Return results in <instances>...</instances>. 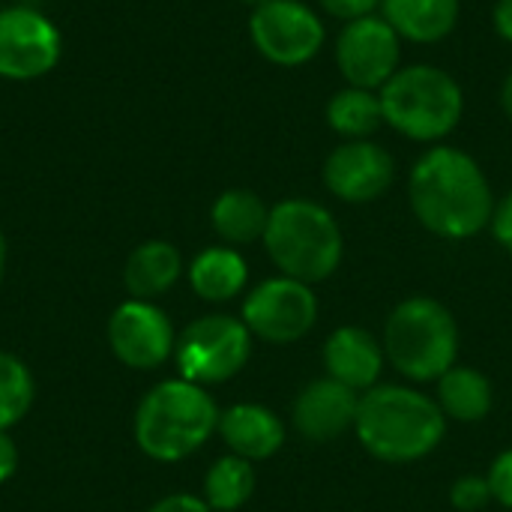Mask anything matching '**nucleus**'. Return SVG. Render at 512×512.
<instances>
[{
    "label": "nucleus",
    "mask_w": 512,
    "mask_h": 512,
    "mask_svg": "<svg viewBox=\"0 0 512 512\" xmlns=\"http://www.w3.org/2000/svg\"><path fill=\"white\" fill-rule=\"evenodd\" d=\"M408 201L420 225L444 240H468L489 228L495 195L480 162L453 147L432 144L408 174Z\"/></svg>",
    "instance_id": "obj_1"
},
{
    "label": "nucleus",
    "mask_w": 512,
    "mask_h": 512,
    "mask_svg": "<svg viewBox=\"0 0 512 512\" xmlns=\"http://www.w3.org/2000/svg\"><path fill=\"white\" fill-rule=\"evenodd\" d=\"M357 438L381 462L405 465L429 456L444 438V411L408 387H372L357 408Z\"/></svg>",
    "instance_id": "obj_2"
},
{
    "label": "nucleus",
    "mask_w": 512,
    "mask_h": 512,
    "mask_svg": "<svg viewBox=\"0 0 512 512\" xmlns=\"http://www.w3.org/2000/svg\"><path fill=\"white\" fill-rule=\"evenodd\" d=\"M264 249L282 276L315 285L339 270L345 237L324 204L312 198H285L270 207Z\"/></svg>",
    "instance_id": "obj_3"
},
{
    "label": "nucleus",
    "mask_w": 512,
    "mask_h": 512,
    "mask_svg": "<svg viewBox=\"0 0 512 512\" xmlns=\"http://www.w3.org/2000/svg\"><path fill=\"white\" fill-rule=\"evenodd\" d=\"M384 123L408 141L444 144L465 117L462 84L435 63L399 66V72L378 90Z\"/></svg>",
    "instance_id": "obj_4"
},
{
    "label": "nucleus",
    "mask_w": 512,
    "mask_h": 512,
    "mask_svg": "<svg viewBox=\"0 0 512 512\" xmlns=\"http://www.w3.org/2000/svg\"><path fill=\"white\" fill-rule=\"evenodd\" d=\"M219 429L213 396L183 378L156 384L135 411V441L156 462H180Z\"/></svg>",
    "instance_id": "obj_5"
},
{
    "label": "nucleus",
    "mask_w": 512,
    "mask_h": 512,
    "mask_svg": "<svg viewBox=\"0 0 512 512\" xmlns=\"http://www.w3.org/2000/svg\"><path fill=\"white\" fill-rule=\"evenodd\" d=\"M384 357L411 381H438L456 366L459 327L438 300L411 297L387 321Z\"/></svg>",
    "instance_id": "obj_6"
},
{
    "label": "nucleus",
    "mask_w": 512,
    "mask_h": 512,
    "mask_svg": "<svg viewBox=\"0 0 512 512\" xmlns=\"http://www.w3.org/2000/svg\"><path fill=\"white\" fill-rule=\"evenodd\" d=\"M180 378L198 387L231 381L252 354V333L243 321L228 315H207L192 321L177 339Z\"/></svg>",
    "instance_id": "obj_7"
},
{
    "label": "nucleus",
    "mask_w": 512,
    "mask_h": 512,
    "mask_svg": "<svg viewBox=\"0 0 512 512\" xmlns=\"http://www.w3.org/2000/svg\"><path fill=\"white\" fill-rule=\"evenodd\" d=\"M249 39L267 63L297 69L321 54L327 27L321 15L303 0H270L252 9Z\"/></svg>",
    "instance_id": "obj_8"
},
{
    "label": "nucleus",
    "mask_w": 512,
    "mask_h": 512,
    "mask_svg": "<svg viewBox=\"0 0 512 512\" xmlns=\"http://www.w3.org/2000/svg\"><path fill=\"white\" fill-rule=\"evenodd\" d=\"M63 57L60 27L36 6L0 9V78L36 81Z\"/></svg>",
    "instance_id": "obj_9"
},
{
    "label": "nucleus",
    "mask_w": 512,
    "mask_h": 512,
    "mask_svg": "<svg viewBox=\"0 0 512 512\" xmlns=\"http://www.w3.org/2000/svg\"><path fill=\"white\" fill-rule=\"evenodd\" d=\"M333 60L345 84L381 90L402 66V39L375 12L342 24L333 45Z\"/></svg>",
    "instance_id": "obj_10"
},
{
    "label": "nucleus",
    "mask_w": 512,
    "mask_h": 512,
    "mask_svg": "<svg viewBox=\"0 0 512 512\" xmlns=\"http://www.w3.org/2000/svg\"><path fill=\"white\" fill-rule=\"evenodd\" d=\"M318 321V300L312 294V285L276 276L261 282L258 288L249 291L243 303V324L249 327L252 336L273 342V345H288L303 339Z\"/></svg>",
    "instance_id": "obj_11"
},
{
    "label": "nucleus",
    "mask_w": 512,
    "mask_h": 512,
    "mask_svg": "<svg viewBox=\"0 0 512 512\" xmlns=\"http://www.w3.org/2000/svg\"><path fill=\"white\" fill-rule=\"evenodd\" d=\"M396 180L393 153L372 141H342L324 162V186L345 204H369L387 195Z\"/></svg>",
    "instance_id": "obj_12"
},
{
    "label": "nucleus",
    "mask_w": 512,
    "mask_h": 512,
    "mask_svg": "<svg viewBox=\"0 0 512 512\" xmlns=\"http://www.w3.org/2000/svg\"><path fill=\"white\" fill-rule=\"evenodd\" d=\"M108 345L114 357L129 369L162 366L177 342L168 315L153 300H126L108 318Z\"/></svg>",
    "instance_id": "obj_13"
},
{
    "label": "nucleus",
    "mask_w": 512,
    "mask_h": 512,
    "mask_svg": "<svg viewBox=\"0 0 512 512\" xmlns=\"http://www.w3.org/2000/svg\"><path fill=\"white\" fill-rule=\"evenodd\" d=\"M357 408H360V396L351 387L333 378H321V381H312L297 396L294 426L303 438L315 444H327L345 435L348 429H354Z\"/></svg>",
    "instance_id": "obj_14"
},
{
    "label": "nucleus",
    "mask_w": 512,
    "mask_h": 512,
    "mask_svg": "<svg viewBox=\"0 0 512 512\" xmlns=\"http://www.w3.org/2000/svg\"><path fill=\"white\" fill-rule=\"evenodd\" d=\"M324 363L333 381L360 393L375 387L384 369V348L360 327H339L324 345Z\"/></svg>",
    "instance_id": "obj_15"
},
{
    "label": "nucleus",
    "mask_w": 512,
    "mask_h": 512,
    "mask_svg": "<svg viewBox=\"0 0 512 512\" xmlns=\"http://www.w3.org/2000/svg\"><path fill=\"white\" fill-rule=\"evenodd\" d=\"M222 441L228 444L231 456H240L246 462L270 459L285 444V426L282 420L264 408V405H234L225 414H219Z\"/></svg>",
    "instance_id": "obj_16"
},
{
    "label": "nucleus",
    "mask_w": 512,
    "mask_h": 512,
    "mask_svg": "<svg viewBox=\"0 0 512 512\" xmlns=\"http://www.w3.org/2000/svg\"><path fill=\"white\" fill-rule=\"evenodd\" d=\"M378 15L402 42L435 45L447 39L462 15V0H381Z\"/></svg>",
    "instance_id": "obj_17"
},
{
    "label": "nucleus",
    "mask_w": 512,
    "mask_h": 512,
    "mask_svg": "<svg viewBox=\"0 0 512 512\" xmlns=\"http://www.w3.org/2000/svg\"><path fill=\"white\" fill-rule=\"evenodd\" d=\"M183 258L168 240H147L132 249L123 267V285L132 300H156L177 285Z\"/></svg>",
    "instance_id": "obj_18"
},
{
    "label": "nucleus",
    "mask_w": 512,
    "mask_h": 512,
    "mask_svg": "<svg viewBox=\"0 0 512 512\" xmlns=\"http://www.w3.org/2000/svg\"><path fill=\"white\" fill-rule=\"evenodd\" d=\"M249 279L246 258L234 246H210L189 264V285L207 303L234 300Z\"/></svg>",
    "instance_id": "obj_19"
},
{
    "label": "nucleus",
    "mask_w": 512,
    "mask_h": 512,
    "mask_svg": "<svg viewBox=\"0 0 512 512\" xmlns=\"http://www.w3.org/2000/svg\"><path fill=\"white\" fill-rule=\"evenodd\" d=\"M267 219L270 207L252 189H225L210 207L213 231L225 240V246H249L264 240Z\"/></svg>",
    "instance_id": "obj_20"
},
{
    "label": "nucleus",
    "mask_w": 512,
    "mask_h": 512,
    "mask_svg": "<svg viewBox=\"0 0 512 512\" xmlns=\"http://www.w3.org/2000/svg\"><path fill=\"white\" fill-rule=\"evenodd\" d=\"M327 126L345 138V141H360L372 138L384 126V108H381V93L366 90V87H339L324 108Z\"/></svg>",
    "instance_id": "obj_21"
},
{
    "label": "nucleus",
    "mask_w": 512,
    "mask_h": 512,
    "mask_svg": "<svg viewBox=\"0 0 512 512\" xmlns=\"http://www.w3.org/2000/svg\"><path fill=\"white\" fill-rule=\"evenodd\" d=\"M438 405L459 423H480L492 411V384L471 366H453L438 378Z\"/></svg>",
    "instance_id": "obj_22"
},
{
    "label": "nucleus",
    "mask_w": 512,
    "mask_h": 512,
    "mask_svg": "<svg viewBox=\"0 0 512 512\" xmlns=\"http://www.w3.org/2000/svg\"><path fill=\"white\" fill-rule=\"evenodd\" d=\"M255 492V471L252 462L240 456L219 459L204 477V501L213 512L240 510Z\"/></svg>",
    "instance_id": "obj_23"
},
{
    "label": "nucleus",
    "mask_w": 512,
    "mask_h": 512,
    "mask_svg": "<svg viewBox=\"0 0 512 512\" xmlns=\"http://www.w3.org/2000/svg\"><path fill=\"white\" fill-rule=\"evenodd\" d=\"M33 396H36V381L24 366V360L0 351V432H9L27 417Z\"/></svg>",
    "instance_id": "obj_24"
},
{
    "label": "nucleus",
    "mask_w": 512,
    "mask_h": 512,
    "mask_svg": "<svg viewBox=\"0 0 512 512\" xmlns=\"http://www.w3.org/2000/svg\"><path fill=\"white\" fill-rule=\"evenodd\" d=\"M450 498H453V507L456 510L477 512L492 501V486L483 477H462V480L453 483Z\"/></svg>",
    "instance_id": "obj_25"
},
{
    "label": "nucleus",
    "mask_w": 512,
    "mask_h": 512,
    "mask_svg": "<svg viewBox=\"0 0 512 512\" xmlns=\"http://www.w3.org/2000/svg\"><path fill=\"white\" fill-rule=\"evenodd\" d=\"M321 12L348 24V21H357V18H366V15H375L381 9V0H318Z\"/></svg>",
    "instance_id": "obj_26"
},
{
    "label": "nucleus",
    "mask_w": 512,
    "mask_h": 512,
    "mask_svg": "<svg viewBox=\"0 0 512 512\" xmlns=\"http://www.w3.org/2000/svg\"><path fill=\"white\" fill-rule=\"evenodd\" d=\"M489 486H492V498L501 501L507 510H512V450L495 459L492 474H489Z\"/></svg>",
    "instance_id": "obj_27"
},
{
    "label": "nucleus",
    "mask_w": 512,
    "mask_h": 512,
    "mask_svg": "<svg viewBox=\"0 0 512 512\" xmlns=\"http://www.w3.org/2000/svg\"><path fill=\"white\" fill-rule=\"evenodd\" d=\"M489 228H492L495 240L512 255V192L510 195H504V198L495 204V213H492Z\"/></svg>",
    "instance_id": "obj_28"
},
{
    "label": "nucleus",
    "mask_w": 512,
    "mask_h": 512,
    "mask_svg": "<svg viewBox=\"0 0 512 512\" xmlns=\"http://www.w3.org/2000/svg\"><path fill=\"white\" fill-rule=\"evenodd\" d=\"M147 512H213L207 507L204 498H195V495H168L162 501H156Z\"/></svg>",
    "instance_id": "obj_29"
},
{
    "label": "nucleus",
    "mask_w": 512,
    "mask_h": 512,
    "mask_svg": "<svg viewBox=\"0 0 512 512\" xmlns=\"http://www.w3.org/2000/svg\"><path fill=\"white\" fill-rule=\"evenodd\" d=\"M18 471V447L9 432H0V486L9 483Z\"/></svg>",
    "instance_id": "obj_30"
},
{
    "label": "nucleus",
    "mask_w": 512,
    "mask_h": 512,
    "mask_svg": "<svg viewBox=\"0 0 512 512\" xmlns=\"http://www.w3.org/2000/svg\"><path fill=\"white\" fill-rule=\"evenodd\" d=\"M492 27L495 33L512 45V0H495L492 6Z\"/></svg>",
    "instance_id": "obj_31"
},
{
    "label": "nucleus",
    "mask_w": 512,
    "mask_h": 512,
    "mask_svg": "<svg viewBox=\"0 0 512 512\" xmlns=\"http://www.w3.org/2000/svg\"><path fill=\"white\" fill-rule=\"evenodd\" d=\"M501 108H504V114L512 120V69L507 72L504 84H501Z\"/></svg>",
    "instance_id": "obj_32"
},
{
    "label": "nucleus",
    "mask_w": 512,
    "mask_h": 512,
    "mask_svg": "<svg viewBox=\"0 0 512 512\" xmlns=\"http://www.w3.org/2000/svg\"><path fill=\"white\" fill-rule=\"evenodd\" d=\"M6 255H9V249H6V237L0 231V285H3V276H6Z\"/></svg>",
    "instance_id": "obj_33"
},
{
    "label": "nucleus",
    "mask_w": 512,
    "mask_h": 512,
    "mask_svg": "<svg viewBox=\"0 0 512 512\" xmlns=\"http://www.w3.org/2000/svg\"><path fill=\"white\" fill-rule=\"evenodd\" d=\"M243 6H249V9H258V6H264V3H270V0H240Z\"/></svg>",
    "instance_id": "obj_34"
}]
</instances>
